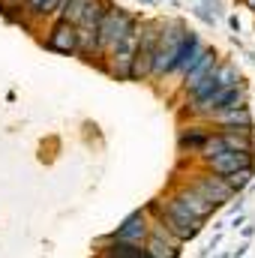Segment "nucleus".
Masks as SVG:
<instances>
[{
    "label": "nucleus",
    "mask_w": 255,
    "mask_h": 258,
    "mask_svg": "<svg viewBox=\"0 0 255 258\" xmlns=\"http://www.w3.org/2000/svg\"><path fill=\"white\" fill-rule=\"evenodd\" d=\"M144 213L150 216V222H159L177 243H186V240H192V237H198L201 228H204V222H198L189 210L180 207L171 195L150 201V204L144 207Z\"/></svg>",
    "instance_id": "nucleus-1"
},
{
    "label": "nucleus",
    "mask_w": 255,
    "mask_h": 258,
    "mask_svg": "<svg viewBox=\"0 0 255 258\" xmlns=\"http://www.w3.org/2000/svg\"><path fill=\"white\" fill-rule=\"evenodd\" d=\"M186 33H189V27L180 18L162 21L159 42H156V54H153V72H150L153 81H162V78H168L174 72V63H177V54H180V45H183Z\"/></svg>",
    "instance_id": "nucleus-2"
},
{
    "label": "nucleus",
    "mask_w": 255,
    "mask_h": 258,
    "mask_svg": "<svg viewBox=\"0 0 255 258\" xmlns=\"http://www.w3.org/2000/svg\"><path fill=\"white\" fill-rule=\"evenodd\" d=\"M159 30H162V18H138V48L129 66V81H150Z\"/></svg>",
    "instance_id": "nucleus-3"
},
{
    "label": "nucleus",
    "mask_w": 255,
    "mask_h": 258,
    "mask_svg": "<svg viewBox=\"0 0 255 258\" xmlns=\"http://www.w3.org/2000/svg\"><path fill=\"white\" fill-rule=\"evenodd\" d=\"M135 27H138V15H132V12L120 9V6H111L105 12V18L99 21V27H96V54L93 57L102 60V54L108 48H114L120 39H126Z\"/></svg>",
    "instance_id": "nucleus-4"
},
{
    "label": "nucleus",
    "mask_w": 255,
    "mask_h": 258,
    "mask_svg": "<svg viewBox=\"0 0 255 258\" xmlns=\"http://www.w3.org/2000/svg\"><path fill=\"white\" fill-rule=\"evenodd\" d=\"M45 48L48 51H54V54H78V30H75V24H69V21H60V18H54L51 24H48V30H45Z\"/></svg>",
    "instance_id": "nucleus-5"
},
{
    "label": "nucleus",
    "mask_w": 255,
    "mask_h": 258,
    "mask_svg": "<svg viewBox=\"0 0 255 258\" xmlns=\"http://www.w3.org/2000/svg\"><path fill=\"white\" fill-rule=\"evenodd\" d=\"M189 183L198 189V192L204 195L213 207H225L231 198H234V192L228 189V183L219 177V174H210V171H204V168H198L195 174L189 177Z\"/></svg>",
    "instance_id": "nucleus-6"
},
{
    "label": "nucleus",
    "mask_w": 255,
    "mask_h": 258,
    "mask_svg": "<svg viewBox=\"0 0 255 258\" xmlns=\"http://www.w3.org/2000/svg\"><path fill=\"white\" fill-rule=\"evenodd\" d=\"M171 198H174L180 207H186V210H189L198 222H207V219L216 213V207H213V204H210V201H207L201 192H198L189 180H186V183H177V186L171 189Z\"/></svg>",
    "instance_id": "nucleus-7"
},
{
    "label": "nucleus",
    "mask_w": 255,
    "mask_h": 258,
    "mask_svg": "<svg viewBox=\"0 0 255 258\" xmlns=\"http://www.w3.org/2000/svg\"><path fill=\"white\" fill-rule=\"evenodd\" d=\"M147 234H150V216L144 210H135V213H129L126 219L114 228L111 237L120 240V243H129V246H144Z\"/></svg>",
    "instance_id": "nucleus-8"
},
{
    "label": "nucleus",
    "mask_w": 255,
    "mask_h": 258,
    "mask_svg": "<svg viewBox=\"0 0 255 258\" xmlns=\"http://www.w3.org/2000/svg\"><path fill=\"white\" fill-rule=\"evenodd\" d=\"M180 246L183 243H177L159 222H150V234H147V240H144V255L150 258H180Z\"/></svg>",
    "instance_id": "nucleus-9"
},
{
    "label": "nucleus",
    "mask_w": 255,
    "mask_h": 258,
    "mask_svg": "<svg viewBox=\"0 0 255 258\" xmlns=\"http://www.w3.org/2000/svg\"><path fill=\"white\" fill-rule=\"evenodd\" d=\"M216 63H219L216 48H204V51H201V57H198V60H195L183 75H180V93H183V96H189L192 90H195V87H198V84H201L213 69H216Z\"/></svg>",
    "instance_id": "nucleus-10"
},
{
    "label": "nucleus",
    "mask_w": 255,
    "mask_h": 258,
    "mask_svg": "<svg viewBox=\"0 0 255 258\" xmlns=\"http://www.w3.org/2000/svg\"><path fill=\"white\" fill-rule=\"evenodd\" d=\"M201 168L210 171V174L225 177V174H231V171H237V168H255V153H234V150H225V153L207 159Z\"/></svg>",
    "instance_id": "nucleus-11"
},
{
    "label": "nucleus",
    "mask_w": 255,
    "mask_h": 258,
    "mask_svg": "<svg viewBox=\"0 0 255 258\" xmlns=\"http://www.w3.org/2000/svg\"><path fill=\"white\" fill-rule=\"evenodd\" d=\"M207 126H216V129H240V132H252L255 120H252V111L249 105L246 108H231V111H219L207 120Z\"/></svg>",
    "instance_id": "nucleus-12"
},
{
    "label": "nucleus",
    "mask_w": 255,
    "mask_h": 258,
    "mask_svg": "<svg viewBox=\"0 0 255 258\" xmlns=\"http://www.w3.org/2000/svg\"><path fill=\"white\" fill-rule=\"evenodd\" d=\"M210 132H213V129H207L204 120H201V123H192V126H183L177 132V150H180L183 156H198V150H201V144L207 141Z\"/></svg>",
    "instance_id": "nucleus-13"
},
{
    "label": "nucleus",
    "mask_w": 255,
    "mask_h": 258,
    "mask_svg": "<svg viewBox=\"0 0 255 258\" xmlns=\"http://www.w3.org/2000/svg\"><path fill=\"white\" fill-rule=\"evenodd\" d=\"M207 45L201 42V36L195 33V30H189L186 33V39H183V45H180V54H177V63H174V72L171 75H183L186 69H189L198 57H201V51H204Z\"/></svg>",
    "instance_id": "nucleus-14"
},
{
    "label": "nucleus",
    "mask_w": 255,
    "mask_h": 258,
    "mask_svg": "<svg viewBox=\"0 0 255 258\" xmlns=\"http://www.w3.org/2000/svg\"><path fill=\"white\" fill-rule=\"evenodd\" d=\"M60 6H63V0H24L27 18H30L33 24H42V21H54Z\"/></svg>",
    "instance_id": "nucleus-15"
},
{
    "label": "nucleus",
    "mask_w": 255,
    "mask_h": 258,
    "mask_svg": "<svg viewBox=\"0 0 255 258\" xmlns=\"http://www.w3.org/2000/svg\"><path fill=\"white\" fill-rule=\"evenodd\" d=\"M216 132L222 135L228 150H234V153H255L252 132H240V129H216Z\"/></svg>",
    "instance_id": "nucleus-16"
},
{
    "label": "nucleus",
    "mask_w": 255,
    "mask_h": 258,
    "mask_svg": "<svg viewBox=\"0 0 255 258\" xmlns=\"http://www.w3.org/2000/svg\"><path fill=\"white\" fill-rule=\"evenodd\" d=\"M213 81H216V90H228V87L243 84L240 69L231 63V60H219V63H216V69H213Z\"/></svg>",
    "instance_id": "nucleus-17"
},
{
    "label": "nucleus",
    "mask_w": 255,
    "mask_h": 258,
    "mask_svg": "<svg viewBox=\"0 0 255 258\" xmlns=\"http://www.w3.org/2000/svg\"><path fill=\"white\" fill-rule=\"evenodd\" d=\"M0 15L9 21V24H21L27 30H33L36 24L27 18V9H24V0H0Z\"/></svg>",
    "instance_id": "nucleus-18"
},
{
    "label": "nucleus",
    "mask_w": 255,
    "mask_h": 258,
    "mask_svg": "<svg viewBox=\"0 0 255 258\" xmlns=\"http://www.w3.org/2000/svg\"><path fill=\"white\" fill-rule=\"evenodd\" d=\"M225 150H228V147H225L222 135H219V132H210V135H207V141L201 144V150H198V156H195V159H198V165H204L207 159H213V156H219V153H225Z\"/></svg>",
    "instance_id": "nucleus-19"
},
{
    "label": "nucleus",
    "mask_w": 255,
    "mask_h": 258,
    "mask_svg": "<svg viewBox=\"0 0 255 258\" xmlns=\"http://www.w3.org/2000/svg\"><path fill=\"white\" fill-rule=\"evenodd\" d=\"M222 180L228 183V189H231L234 195H240V192H243V189H246V186L255 180V168H237V171L225 174Z\"/></svg>",
    "instance_id": "nucleus-20"
},
{
    "label": "nucleus",
    "mask_w": 255,
    "mask_h": 258,
    "mask_svg": "<svg viewBox=\"0 0 255 258\" xmlns=\"http://www.w3.org/2000/svg\"><path fill=\"white\" fill-rule=\"evenodd\" d=\"M90 0H63V6L57 9V18L60 21H69V24H78V18L84 15Z\"/></svg>",
    "instance_id": "nucleus-21"
},
{
    "label": "nucleus",
    "mask_w": 255,
    "mask_h": 258,
    "mask_svg": "<svg viewBox=\"0 0 255 258\" xmlns=\"http://www.w3.org/2000/svg\"><path fill=\"white\" fill-rule=\"evenodd\" d=\"M195 15H198L204 24H216V15H213V12H207V6H195Z\"/></svg>",
    "instance_id": "nucleus-22"
},
{
    "label": "nucleus",
    "mask_w": 255,
    "mask_h": 258,
    "mask_svg": "<svg viewBox=\"0 0 255 258\" xmlns=\"http://www.w3.org/2000/svg\"><path fill=\"white\" fill-rule=\"evenodd\" d=\"M246 249H249V243H240V246L234 249V255H237V258H243V255H246Z\"/></svg>",
    "instance_id": "nucleus-23"
},
{
    "label": "nucleus",
    "mask_w": 255,
    "mask_h": 258,
    "mask_svg": "<svg viewBox=\"0 0 255 258\" xmlns=\"http://www.w3.org/2000/svg\"><path fill=\"white\" fill-rule=\"evenodd\" d=\"M240 3H243V6H246L249 12H255V0H240Z\"/></svg>",
    "instance_id": "nucleus-24"
},
{
    "label": "nucleus",
    "mask_w": 255,
    "mask_h": 258,
    "mask_svg": "<svg viewBox=\"0 0 255 258\" xmlns=\"http://www.w3.org/2000/svg\"><path fill=\"white\" fill-rule=\"evenodd\" d=\"M144 3H159V0H144Z\"/></svg>",
    "instance_id": "nucleus-25"
}]
</instances>
